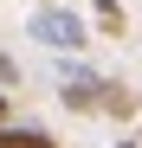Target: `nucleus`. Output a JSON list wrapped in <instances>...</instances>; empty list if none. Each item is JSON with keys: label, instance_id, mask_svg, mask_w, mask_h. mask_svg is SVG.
Returning <instances> with one entry per match:
<instances>
[{"label": "nucleus", "instance_id": "nucleus-1", "mask_svg": "<svg viewBox=\"0 0 142 148\" xmlns=\"http://www.w3.org/2000/svg\"><path fill=\"white\" fill-rule=\"evenodd\" d=\"M26 32H32L39 45H52V52H78V45H84V19L65 13V7H39V13L26 19Z\"/></svg>", "mask_w": 142, "mask_h": 148}, {"label": "nucleus", "instance_id": "nucleus-2", "mask_svg": "<svg viewBox=\"0 0 142 148\" xmlns=\"http://www.w3.org/2000/svg\"><path fill=\"white\" fill-rule=\"evenodd\" d=\"M110 90H116V84H103V77H90V71H78V77H65V103H71V110H97V103L110 110Z\"/></svg>", "mask_w": 142, "mask_h": 148}, {"label": "nucleus", "instance_id": "nucleus-3", "mask_svg": "<svg viewBox=\"0 0 142 148\" xmlns=\"http://www.w3.org/2000/svg\"><path fill=\"white\" fill-rule=\"evenodd\" d=\"M0 148H58L45 129H0Z\"/></svg>", "mask_w": 142, "mask_h": 148}, {"label": "nucleus", "instance_id": "nucleus-4", "mask_svg": "<svg viewBox=\"0 0 142 148\" xmlns=\"http://www.w3.org/2000/svg\"><path fill=\"white\" fill-rule=\"evenodd\" d=\"M97 26L103 32H123V7H116V0H97Z\"/></svg>", "mask_w": 142, "mask_h": 148}, {"label": "nucleus", "instance_id": "nucleus-5", "mask_svg": "<svg viewBox=\"0 0 142 148\" xmlns=\"http://www.w3.org/2000/svg\"><path fill=\"white\" fill-rule=\"evenodd\" d=\"M0 122H7V97H0Z\"/></svg>", "mask_w": 142, "mask_h": 148}, {"label": "nucleus", "instance_id": "nucleus-6", "mask_svg": "<svg viewBox=\"0 0 142 148\" xmlns=\"http://www.w3.org/2000/svg\"><path fill=\"white\" fill-rule=\"evenodd\" d=\"M116 148H136V142H116Z\"/></svg>", "mask_w": 142, "mask_h": 148}]
</instances>
